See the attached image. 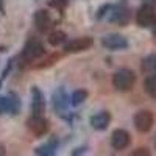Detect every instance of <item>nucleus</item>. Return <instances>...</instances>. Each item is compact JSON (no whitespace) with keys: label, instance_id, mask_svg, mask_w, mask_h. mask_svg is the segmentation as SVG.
<instances>
[{"label":"nucleus","instance_id":"obj_1","mask_svg":"<svg viewBox=\"0 0 156 156\" xmlns=\"http://www.w3.org/2000/svg\"><path fill=\"white\" fill-rule=\"evenodd\" d=\"M136 83V73L131 69H119L114 76H112V84L117 90H122V92H126V90H131L133 86Z\"/></svg>","mask_w":156,"mask_h":156},{"label":"nucleus","instance_id":"obj_2","mask_svg":"<svg viewBox=\"0 0 156 156\" xmlns=\"http://www.w3.org/2000/svg\"><path fill=\"white\" fill-rule=\"evenodd\" d=\"M45 55V48L41 41L37 39H30L22 51V61L23 62H33Z\"/></svg>","mask_w":156,"mask_h":156},{"label":"nucleus","instance_id":"obj_3","mask_svg":"<svg viewBox=\"0 0 156 156\" xmlns=\"http://www.w3.org/2000/svg\"><path fill=\"white\" fill-rule=\"evenodd\" d=\"M136 22L142 28H150L153 25H156V9H154V6L142 5V8H139L137 14H136Z\"/></svg>","mask_w":156,"mask_h":156},{"label":"nucleus","instance_id":"obj_4","mask_svg":"<svg viewBox=\"0 0 156 156\" xmlns=\"http://www.w3.org/2000/svg\"><path fill=\"white\" fill-rule=\"evenodd\" d=\"M70 98L67 97L66 94V89L64 87H58L53 95H51V105H53V109L58 115H64L67 112V108H69V101Z\"/></svg>","mask_w":156,"mask_h":156},{"label":"nucleus","instance_id":"obj_5","mask_svg":"<svg viewBox=\"0 0 156 156\" xmlns=\"http://www.w3.org/2000/svg\"><path fill=\"white\" fill-rule=\"evenodd\" d=\"M92 45H94V39L83 36V37H76V39L66 42L64 44V51H67V53H80V51L89 50Z\"/></svg>","mask_w":156,"mask_h":156},{"label":"nucleus","instance_id":"obj_6","mask_svg":"<svg viewBox=\"0 0 156 156\" xmlns=\"http://www.w3.org/2000/svg\"><path fill=\"white\" fill-rule=\"evenodd\" d=\"M101 45L108 50H125L128 47V41L122 34L109 33V34H105L101 37Z\"/></svg>","mask_w":156,"mask_h":156},{"label":"nucleus","instance_id":"obj_7","mask_svg":"<svg viewBox=\"0 0 156 156\" xmlns=\"http://www.w3.org/2000/svg\"><path fill=\"white\" fill-rule=\"evenodd\" d=\"M134 126L139 133H148L151 126H153V122H154V117L150 111H139L134 114Z\"/></svg>","mask_w":156,"mask_h":156},{"label":"nucleus","instance_id":"obj_8","mask_svg":"<svg viewBox=\"0 0 156 156\" xmlns=\"http://www.w3.org/2000/svg\"><path fill=\"white\" fill-rule=\"evenodd\" d=\"M20 106H22V103H20V100L16 94H9L6 97L0 98V114H5V112L19 114Z\"/></svg>","mask_w":156,"mask_h":156},{"label":"nucleus","instance_id":"obj_9","mask_svg":"<svg viewBox=\"0 0 156 156\" xmlns=\"http://www.w3.org/2000/svg\"><path fill=\"white\" fill-rule=\"evenodd\" d=\"M27 125H28V129L36 136V137H41L47 133L48 129V122L44 119L42 115H31L30 119L27 120Z\"/></svg>","mask_w":156,"mask_h":156},{"label":"nucleus","instance_id":"obj_10","mask_svg":"<svg viewBox=\"0 0 156 156\" xmlns=\"http://www.w3.org/2000/svg\"><path fill=\"white\" fill-rule=\"evenodd\" d=\"M129 142H131V136H129V133L126 131V129H114V133L111 136V145L114 150H125Z\"/></svg>","mask_w":156,"mask_h":156},{"label":"nucleus","instance_id":"obj_11","mask_svg":"<svg viewBox=\"0 0 156 156\" xmlns=\"http://www.w3.org/2000/svg\"><path fill=\"white\" fill-rule=\"evenodd\" d=\"M45 111V98L42 90L33 86L31 87V112L34 115H42Z\"/></svg>","mask_w":156,"mask_h":156},{"label":"nucleus","instance_id":"obj_12","mask_svg":"<svg viewBox=\"0 0 156 156\" xmlns=\"http://www.w3.org/2000/svg\"><path fill=\"white\" fill-rule=\"evenodd\" d=\"M111 22H115L119 25H126L128 20H129V11L126 8L125 3H120V5H115L114 8L111 6Z\"/></svg>","mask_w":156,"mask_h":156},{"label":"nucleus","instance_id":"obj_13","mask_svg":"<svg viewBox=\"0 0 156 156\" xmlns=\"http://www.w3.org/2000/svg\"><path fill=\"white\" fill-rule=\"evenodd\" d=\"M111 123V114L108 111H100L95 115L90 117V125L97 131H105Z\"/></svg>","mask_w":156,"mask_h":156},{"label":"nucleus","instance_id":"obj_14","mask_svg":"<svg viewBox=\"0 0 156 156\" xmlns=\"http://www.w3.org/2000/svg\"><path fill=\"white\" fill-rule=\"evenodd\" d=\"M33 20H34L36 28H37L39 31H42V33L48 31V30H50V27H51V19H50V14H48V11H45V9H37V11L34 12Z\"/></svg>","mask_w":156,"mask_h":156},{"label":"nucleus","instance_id":"obj_15","mask_svg":"<svg viewBox=\"0 0 156 156\" xmlns=\"http://www.w3.org/2000/svg\"><path fill=\"white\" fill-rule=\"evenodd\" d=\"M56 148H58V140L53 139V140H48L45 145L37 147V148L34 150V153H36V154H41V156H51V154H55Z\"/></svg>","mask_w":156,"mask_h":156},{"label":"nucleus","instance_id":"obj_16","mask_svg":"<svg viewBox=\"0 0 156 156\" xmlns=\"http://www.w3.org/2000/svg\"><path fill=\"white\" fill-rule=\"evenodd\" d=\"M144 89H145V92H147L151 98H156V75L150 73V75L145 78Z\"/></svg>","mask_w":156,"mask_h":156},{"label":"nucleus","instance_id":"obj_17","mask_svg":"<svg viewBox=\"0 0 156 156\" xmlns=\"http://www.w3.org/2000/svg\"><path fill=\"white\" fill-rule=\"evenodd\" d=\"M64 41H66V33L61 31V30H55L48 34V44L53 45V47L64 44Z\"/></svg>","mask_w":156,"mask_h":156},{"label":"nucleus","instance_id":"obj_18","mask_svg":"<svg viewBox=\"0 0 156 156\" xmlns=\"http://www.w3.org/2000/svg\"><path fill=\"white\" fill-rule=\"evenodd\" d=\"M86 98H87V90L86 89H76V90H73V94L70 97V105L78 106V105H81Z\"/></svg>","mask_w":156,"mask_h":156},{"label":"nucleus","instance_id":"obj_19","mask_svg":"<svg viewBox=\"0 0 156 156\" xmlns=\"http://www.w3.org/2000/svg\"><path fill=\"white\" fill-rule=\"evenodd\" d=\"M142 70L147 73L156 72V55H150L142 61Z\"/></svg>","mask_w":156,"mask_h":156},{"label":"nucleus","instance_id":"obj_20","mask_svg":"<svg viewBox=\"0 0 156 156\" xmlns=\"http://www.w3.org/2000/svg\"><path fill=\"white\" fill-rule=\"evenodd\" d=\"M66 5H67V0H50V6H53L59 11L66 8Z\"/></svg>","mask_w":156,"mask_h":156},{"label":"nucleus","instance_id":"obj_21","mask_svg":"<svg viewBox=\"0 0 156 156\" xmlns=\"http://www.w3.org/2000/svg\"><path fill=\"white\" fill-rule=\"evenodd\" d=\"M111 9V5H103L98 11H97V19H103V17H105L106 16V12Z\"/></svg>","mask_w":156,"mask_h":156},{"label":"nucleus","instance_id":"obj_22","mask_svg":"<svg viewBox=\"0 0 156 156\" xmlns=\"http://www.w3.org/2000/svg\"><path fill=\"white\" fill-rule=\"evenodd\" d=\"M148 156L150 154V151H148V148H137V150H134L133 151V156Z\"/></svg>","mask_w":156,"mask_h":156},{"label":"nucleus","instance_id":"obj_23","mask_svg":"<svg viewBox=\"0 0 156 156\" xmlns=\"http://www.w3.org/2000/svg\"><path fill=\"white\" fill-rule=\"evenodd\" d=\"M144 5H148V6H154L156 8V0H142Z\"/></svg>","mask_w":156,"mask_h":156},{"label":"nucleus","instance_id":"obj_24","mask_svg":"<svg viewBox=\"0 0 156 156\" xmlns=\"http://www.w3.org/2000/svg\"><path fill=\"white\" fill-rule=\"evenodd\" d=\"M2 154H5V147L0 145V156H2Z\"/></svg>","mask_w":156,"mask_h":156},{"label":"nucleus","instance_id":"obj_25","mask_svg":"<svg viewBox=\"0 0 156 156\" xmlns=\"http://www.w3.org/2000/svg\"><path fill=\"white\" fill-rule=\"evenodd\" d=\"M151 28H153V34H154V37H156V25H153Z\"/></svg>","mask_w":156,"mask_h":156},{"label":"nucleus","instance_id":"obj_26","mask_svg":"<svg viewBox=\"0 0 156 156\" xmlns=\"http://www.w3.org/2000/svg\"><path fill=\"white\" fill-rule=\"evenodd\" d=\"M154 147H156V134H154Z\"/></svg>","mask_w":156,"mask_h":156},{"label":"nucleus","instance_id":"obj_27","mask_svg":"<svg viewBox=\"0 0 156 156\" xmlns=\"http://www.w3.org/2000/svg\"><path fill=\"white\" fill-rule=\"evenodd\" d=\"M0 6H2V0H0Z\"/></svg>","mask_w":156,"mask_h":156},{"label":"nucleus","instance_id":"obj_28","mask_svg":"<svg viewBox=\"0 0 156 156\" xmlns=\"http://www.w3.org/2000/svg\"><path fill=\"white\" fill-rule=\"evenodd\" d=\"M0 86H2V80H0Z\"/></svg>","mask_w":156,"mask_h":156}]
</instances>
